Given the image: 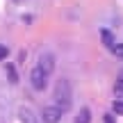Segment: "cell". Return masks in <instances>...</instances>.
I'll return each mask as SVG.
<instances>
[{"mask_svg":"<svg viewBox=\"0 0 123 123\" xmlns=\"http://www.w3.org/2000/svg\"><path fill=\"white\" fill-rule=\"evenodd\" d=\"M53 96H55L57 107H59L62 112H66V110L71 107V103H73V100H71V82H68L66 78L57 80V84H55V93H53Z\"/></svg>","mask_w":123,"mask_h":123,"instance_id":"cell-1","label":"cell"},{"mask_svg":"<svg viewBox=\"0 0 123 123\" xmlns=\"http://www.w3.org/2000/svg\"><path fill=\"white\" fill-rule=\"evenodd\" d=\"M62 114H64V112H62L57 105H46L43 112H41V119H43V123H59Z\"/></svg>","mask_w":123,"mask_h":123,"instance_id":"cell-3","label":"cell"},{"mask_svg":"<svg viewBox=\"0 0 123 123\" xmlns=\"http://www.w3.org/2000/svg\"><path fill=\"white\" fill-rule=\"evenodd\" d=\"M30 84L37 89V91H43V89L48 87V75H46L39 66H34V68L30 71Z\"/></svg>","mask_w":123,"mask_h":123,"instance_id":"cell-2","label":"cell"},{"mask_svg":"<svg viewBox=\"0 0 123 123\" xmlns=\"http://www.w3.org/2000/svg\"><path fill=\"white\" fill-rule=\"evenodd\" d=\"M37 66H39L46 75H50V73L55 71V55H53V53H41L39 64H37Z\"/></svg>","mask_w":123,"mask_h":123,"instance_id":"cell-4","label":"cell"},{"mask_svg":"<svg viewBox=\"0 0 123 123\" xmlns=\"http://www.w3.org/2000/svg\"><path fill=\"white\" fill-rule=\"evenodd\" d=\"M7 78H9V82H12V84H16V82H18V71L14 68L12 64L7 66Z\"/></svg>","mask_w":123,"mask_h":123,"instance_id":"cell-8","label":"cell"},{"mask_svg":"<svg viewBox=\"0 0 123 123\" xmlns=\"http://www.w3.org/2000/svg\"><path fill=\"white\" fill-rule=\"evenodd\" d=\"M7 55H9V48H7V46H2V43H0V62H2L5 57H7Z\"/></svg>","mask_w":123,"mask_h":123,"instance_id":"cell-12","label":"cell"},{"mask_svg":"<svg viewBox=\"0 0 123 123\" xmlns=\"http://www.w3.org/2000/svg\"><path fill=\"white\" fill-rule=\"evenodd\" d=\"M18 114H21V123H37L32 110H27V107H21V110H18Z\"/></svg>","mask_w":123,"mask_h":123,"instance_id":"cell-7","label":"cell"},{"mask_svg":"<svg viewBox=\"0 0 123 123\" xmlns=\"http://www.w3.org/2000/svg\"><path fill=\"white\" fill-rule=\"evenodd\" d=\"M100 39H103V43H105V48H114L116 46V39H114V34H112L110 30H100Z\"/></svg>","mask_w":123,"mask_h":123,"instance_id":"cell-5","label":"cell"},{"mask_svg":"<svg viewBox=\"0 0 123 123\" xmlns=\"http://www.w3.org/2000/svg\"><path fill=\"white\" fill-rule=\"evenodd\" d=\"M112 110H114V114L123 116V100H114V103H112Z\"/></svg>","mask_w":123,"mask_h":123,"instance_id":"cell-10","label":"cell"},{"mask_svg":"<svg viewBox=\"0 0 123 123\" xmlns=\"http://www.w3.org/2000/svg\"><path fill=\"white\" fill-rule=\"evenodd\" d=\"M16 2H23V0H16Z\"/></svg>","mask_w":123,"mask_h":123,"instance_id":"cell-14","label":"cell"},{"mask_svg":"<svg viewBox=\"0 0 123 123\" xmlns=\"http://www.w3.org/2000/svg\"><path fill=\"white\" fill-rule=\"evenodd\" d=\"M112 53H114L116 57H123V43H116L114 48H112Z\"/></svg>","mask_w":123,"mask_h":123,"instance_id":"cell-11","label":"cell"},{"mask_svg":"<svg viewBox=\"0 0 123 123\" xmlns=\"http://www.w3.org/2000/svg\"><path fill=\"white\" fill-rule=\"evenodd\" d=\"M75 123H91V110L89 107H82L75 116Z\"/></svg>","mask_w":123,"mask_h":123,"instance_id":"cell-6","label":"cell"},{"mask_svg":"<svg viewBox=\"0 0 123 123\" xmlns=\"http://www.w3.org/2000/svg\"><path fill=\"white\" fill-rule=\"evenodd\" d=\"M103 119H105V123H114V116H112V114H105Z\"/></svg>","mask_w":123,"mask_h":123,"instance_id":"cell-13","label":"cell"},{"mask_svg":"<svg viewBox=\"0 0 123 123\" xmlns=\"http://www.w3.org/2000/svg\"><path fill=\"white\" fill-rule=\"evenodd\" d=\"M114 93L116 96H123V73L119 75V80H116V84H114Z\"/></svg>","mask_w":123,"mask_h":123,"instance_id":"cell-9","label":"cell"}]
</instances>
